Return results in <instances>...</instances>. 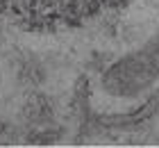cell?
I'll return each mask as SVG.
<instances>
[{
  "instance_id": "6da1fadb",
  "label": "cell",
  "mask_w": 159,
  "mask_h": 148,
  "mask_svg": "<svg viewBox=\"0 0 159 148\" xmlns=\"http://www.w3.org/2000/svg\"><path fill=\"white\" fill-rule=\"evenodd\" d=\"M118 0H0V16L30 27H68L98 16Z\"/></svg>"
}]
</instances>
